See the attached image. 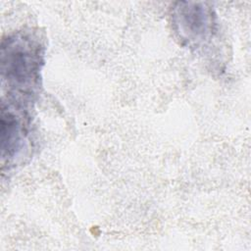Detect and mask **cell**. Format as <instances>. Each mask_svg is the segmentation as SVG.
<instances>
[{"mask_svg": "<svg viewBox=\"0 0 251 251\" xmlns=\"http://www.w3.org/2000/svg\"><path fill=\"white\" fill-rule=\"evenodd\" d=\"M43 63V45L33 31H18L2 40V84L11 95L9 101L27 100L35 94Z\"/></svg>", "mask_w": 251, "mask_h": 251, "instance_id": "6da1fadb", "label": "cell"}, {"mask_svg": "<svg viewBox=\"0 0 251 251\" xmlns=\"http://www.w3.org/2000/svg\"><path fill=\"white\" fill-rule=\"evenodd\" d=\"M172 17L178 37L192 48L206 46L216 33V16L206 3L178 2Z\"/></svg>", "mask_w": 251, "mask_h": 251, "instance_id": "7a4b0ae2", "label": "cell"}, {"mask_svg": "<svg viewBox=\"0 0 251 251\" xmlns=\"http://www.w3.org/2000/svg\"><path fill=\"white\" fill-rule=\"evenodd\" d=\"M27 116L18 103L2 101L1 156L2 163L14 164L25 154L28 145Z\"/></svg>", "mask_w": 251, "mask_h": 251, "instance_id": "3957f363", "label": "cell"}]
</instances>
